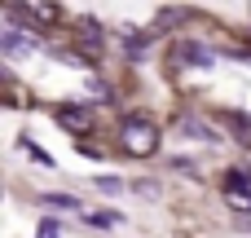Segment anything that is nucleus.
Masks as SVG:
<instances>
[{
    "mask_svg": "<svg viewBox=\"0 0 251 238\" xmlns=\"http://www.w3.org/2000/svg\"><path fill=\"white\" fill-rule=\"evenodd\" d=\"M119 141H124V150H128V155L146 159V155H154V150H159V128H154V124H146V119H128V124L119 128Z\"/></svg>",
    "mask_w": 251,
    "mask_h": 238,
    "instance_id": "obj_1",
    "label": "nucleus"
},
{
    "mask_svg": "<svg viewBox=\"0 0 251 238\" xmlns=\"http://www.w3.org/2000/svg\"><path fill=\"white\" fill-rule=\"evenodd\" d=\"M172 62H181V66H207L212 53L203 44H194V40H181V44H172Z\"/></svg>",
    "mask_w": 251,
    "mask_h": 238,
    "instance_id": "obj_2",
    "label": "nucleus"
},
{
    "mask_svg": "<svg viewBox=\"0 0 251 238\" xmlns=\"http://www.w3.org/2000/svg\"><path fill=\"white\" fill-rule=\"evenodd\" d=\"M57 124L71 132H88L93 128V110L88 106H57Z\"/></svg>",
    "mask_w": 251,
    "mask_h": 238,
    "instance_id": "obj_3",
    "label": "nucleus"
},
{
    "mask_svg": "<svg viewBox=\"0 0 251 238\" xmlns=\"http://www.w3.org/2000/svg\"><path fill=\"white\" fill-rule=\"evenodd\" d=\"M0 49H4V53H31V49H35V35H26V31L9 26V31H4V40H0Z\"/></svg>",
    "mask_w": 251,
    "mask_h": 238,
    "instance_id": "obj_4",
    "label": "nucleus"
},
{
    "mask_svg": "<svg viewBox=\"0 0 251 238\" xmlns=\"http://www.w3.org/2000/svg\"><path fill=\"white\" fill-rule=\"evenodd\" d=\"M75 35H79L84 44H97V40H101V26H97L93 18H79V22H75Z\"/></svg>",
    "mask_w": 251,
    "mask_h": 238,
    "instance_id": "obj_5",
    "label": "nucleus"
},
{
    "mask_svg": "<svg viewBox=\"0 0 251 238\" xmlns=\"http://www.w3.org/2000/svg\"><path fill=\"white\" fill-rule=\"evenodd\" d=\"M229 203L238 212H251V190H229Z\"/></svg>",
    "mask_w": 251,
    "mask_h": 238,
    "instance_id": "obj_6",
    "label": "nucleus"
},
{
    "mask_svg": "<svg viewBox=\"0 0 251 238\" xmlns=\"http://www.w3.org/2000/svg\"><path fill=\"white\" fill-rule=\"evenodd\" d=\"M132 190H137V194H141V199H159V185H154V181H137V185H132Z\"/></svg>",
    "mask_w": 251,
    "mask_h": 238,
    "instance_id": "obj_7",
    "label": "nucleus"
}]
</instances>
